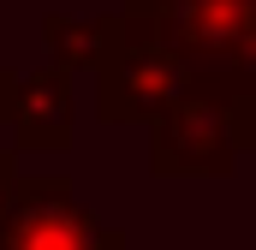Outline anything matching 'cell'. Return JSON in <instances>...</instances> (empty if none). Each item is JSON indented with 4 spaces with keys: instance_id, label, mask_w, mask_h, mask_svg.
<instances>
[{
    "instance_id": "obj_1",
    "label": "cell",
    "mask_w": 256,
    "mask_h": 250,
    "mask_svg": "<svg viewBox=\"0 0 256 250\" xmlns=\"http://www.w3.org/2000/svg\"><path fill=\"white\" fill-rule=\"evenodd\" d=\"M256 149V78L244 72H191V90L149 120V173L155 179H226L238 155Z\"/></svg>"
},
{
    "instance_id": "obj_2",
    "label": "cell",
    "mask_w": 256,
    "mask_h": 250,
    "mask_svg": "<svg viewBox=\"0 0 256 250\" xmlns=\"http://www.w3.org/2000/svg\"><path fill=\"white\" fill-rule=\"evenodd\" d=\"M185 90H191V66L167 48V36L149 18H126L120 12V36H114L102 72H96V114L108 125H131V120L149 125Z\"/></svg>"
},
{
    "instance_id": "obj_3",
    "label": "cell",
    "mask_w": 256,
    "mask_h": 250,
    "mask_svg": "<svg viewBox=\"0 0 256 250\" xmlns=\"http://www.w3.org/2000/svg\"><path fill=\"white\" fill-rule=\"evenodd\" d=\"M126 18H149L191 72L256 78V0H120Z\"/></svg>"
},
{
    "instance_id": "obj_4",
    "label": "cell",
    "mask_w": 256,
    "mask_h": 250,
    "mask_svg": "<svg viewBox=\"0 0 256 250\" xmlns=\"http://www.w3.org/2000/svg\"><path fill=\"white\" fill-rule=\"evenodd\" d=\"M0 250H126V232L78 202L66 179H18L0 220Z\"/></svg>"
},
{
    "instance_id": "obj_5",
    "label": "cell",
    "mask_w": 256,
    "mask_h": 250,
    "mask_svg": "<svg viewBox=\"0 0 256 250\" xmlns=\"http://www.w3.org/2000/svg\"><path fill=\"white\" fill-rule=\"evenodd\" d=\"M0 125H12V149H72V78L60 66H36V72H0Z\"/></svg>"
},
{
    "instance_id": "obj_6",
    "label": "cell",
    "mask_w": 256,
    "mask_h": 250,
    "mask_svg": "<svg viewBox=\"0 0 256 250\" xmlns=\"http://www.w3.org/2000/svg\"><path fill=\"white\" fill-rule=\"evenodd\" d=\"M120 36V12H96V18H72V12H48L42 18V48H48V66H60L66 78L72 72H102L108 48Z\"/></svg>"
},
{
    "instance_id": "obj_7",
    "label": "cell",
    "mask_w": 256,
    "mask_h": 250,
    "mask_svg": "<svg viewBox=\"0 0 256 250\" xmlns=\"http://www.w3.org/2000/svg\"><path fill=\"white\" fill-rule=\"evenodd\" d=\"M18 149H0V220H6V208H12V190H18Z\"/></svg>"
},
{
    "instance_id": "obj_8",
    "label": "cell",
    "mask_w": 256,
    "mask_h": 250,
    "mask_svg": "<svg viewBox=\"0 0 256 250\" xmlns=\"http://www.w3.org/2000/svg\"><path fill=\"white\" fill-rule=\"evenodd\" d=\"M0 72H6V66H0Z\"/></svg>"
}]
</instances>
